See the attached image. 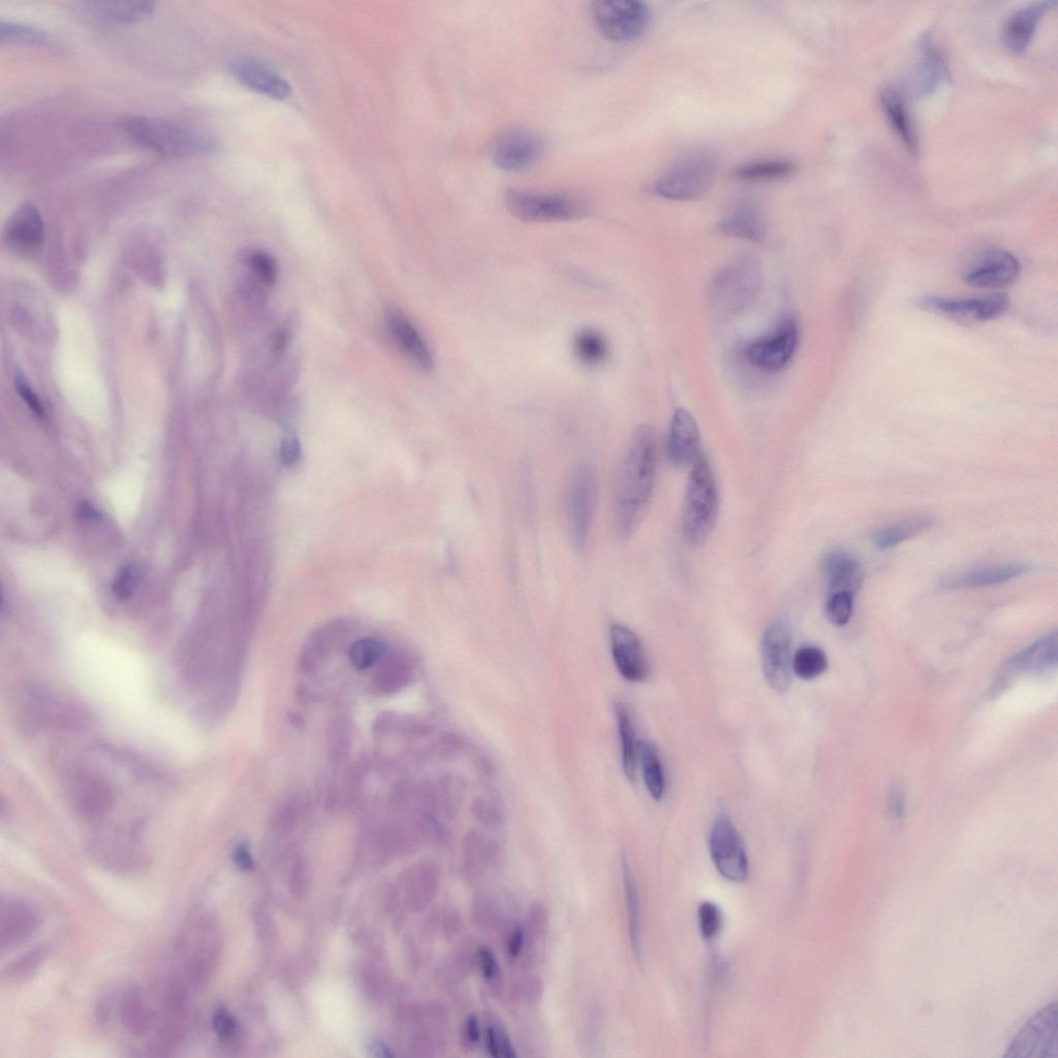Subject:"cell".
I'll return each mask as SVG.
<instances>
[{"label":"cell","mask_w":1058,"mask_h":1058,"mask_svg":"<svg viewBox=\"0 0 1058 1058\" xmlns=\"http://www.w3.org/2000/svg\"><path fill=\"white\" fill-rule=\"evenodd\" d=\"M854 596L848 591L828 595L825 613L833 626L844 627L848 624L853 614Z\"/></svg>","instance_id":"f6af8a7d"},{"label":"cell","mask_w":1058,"mask_h":1058,"mask_svg":"<svg viewBox=\"0 0 1058 1058\" xmlns=\"http://www.w3.org/2000/svg\"><path fill=\"white\" fill-rule=\"evenodd\" d=\"M720 510V494L711 465L701 453L693 463L682 513L684 539L692 547L703 546L712 534Z\"/></svg>","instance_id":"277c9868"},{"label":"cell","mask_w":1058,"mask_h":1058,"mask_svg":"<svg viewBox=\"0 0 1058 1058\" xmlns=\"http://www.w3.org/2000/svg\"><path fill=\"white\" fill-rule=\"evenodd\" d=\"M798 328L787 320L774 332L752 342L745 357L756 368L774 372L785 368L792 360L798 345Z\"/></svg>","instance_id":"2e32d148"},{"label":"cell","mask_w":1058,"mask_h":1058,"mask_svg":"<svg viewBox=\"0 0 1058 1058\" xmlns=\"http://www.w3.org/2000/svg\"><path fill=\"white\" fill-rule=\"evenodd\" d=\"M698 917L702 937L706 941L717 938L723 928V914L717 905L709 901L703 902Z\"/></svg>","instance_id":"c3c4849f"},{"label":"cell","mask_w":1058,"mask_h":1058,"mask_svg":"<svg viewBox=\"0 0 1058 1058\" xmlns=\"http://www.w3.org/2000/svg\"><path fill=\"white\" fill-rule=\"evenodd\" d=\"M506 204L517 219L527 223L569 222L585 212L578 200L564 194L512 190Z\"/></svg>","instance_id":"ba28073f"},{"label":"cell","mask_w":1058,"mask_h":1058,"mask_svg":"<svg viewBox=\"0 0 1058 1058\" xmlns=\"http://www.w3.org/2000/svg\"><path fill=\"white\" fill-rule=\"evenodd\" d=\"M90 853L100 865L116 873H134L147 866L149 856L134 832L114 834L91 846Z\"/></svg>","instance_id":"ac0fdd59"},{"label":"cell","mask_w":1058,"mask_h":1058,"mask_svg":"<svg viewBox=\"0 0 1058 1058\" xmlns=\"http://www.w3.org/2000/svg\"><path fill=\"white\" fill-rule=\"evenodd\" d=\"M727 236L760 242L766 237V223L762 213L754 207H741L729 214L720 224Z\"/></svg>","instance_id":"d6a6232c"},{"label":"cell","mask_w":1058,"mask_h":1058,"mask_svg":"<svg viewBox=\"0 0 1058 1058\" xmlns=\"http://www.w3.org/2000/svg\"><path fill=\"white\" fill-rule=\"evenodd\" d=\"M385 666L378 675L380 687L389 692L401 689L403 684L408 681V674L404 665L398 662H389Z\"/></svg>","instance_id":"816d5d0a"},{"label":"cell","mask_w":1058,"mask_h":1058,"mask_svg":"<svg viewBox=\"0 0 1058 1058\" xmlns=\"http://www.w3.org/2000/svg\"><path fill=\"white\" fill-rule=\"evenodd\" d=\"M136 580V570L133 567L124 568L117 577V580H115V595L122 599L129 597L132 593L133 587L135 586Z\"/></svg>","instance_id":"94428289"},{"label":"cell","mask_w":1058,"mask_h":1058,"mask_svg":"<svg viewBox=\"0 0 1058 1058\" xmlns=\"http://www.w3.org/2000/svg\"><path fill=\"white\" fill-rule=\"evenodd\" d=\"M718 170L719 158L714 151L707 148L689 150L682 153L657 180L655 192L673 201L697 200L710 190Z\"/></svg>","instance_id":"5b68a950"},{"label":"cell","mask_w":1058,"mask_h":1058,"mask_svg":"<svg viewBox=\"0 0 1058 1058\" xmlns=\"http://www.w3.org/2000/svg\"><path fill=\"white\" fill-rule=\"evenodd\" d=\"M477 966L484 979L490 984H495L497 983V980L500 979L501 971L499 962H497V958L489 947L482 946L478 948Z\"/></svg>","instance_id":"11a10c76"},{"label":"cell","mask_w":1058,"mask_h":1058,"mask_svg":"<svg viewBox=\"0 0 1058 1058\" xmlns=\"http://www.w3.org/2000/svg\"><path fill=\"white\" fill-rule=\"evenodd\" d=\"M214 1033L222 1041L232 1040L237 1033V1023L232 1014L224 1007L216 1008L212 1017Z\"/></svg>","instance_id":"db71d44e"},{"label":"cell","mask_w":1058,"mask_h":1058,"mask_svg":"<svg viewBox=\"0 0 1058 1058\" xmlns=\"http://www.w3.org/2000/svg\"><path fill=\"white\" fill-rule=\"evenodd\" d=\"M822 571L828 595L839 591H848L855 595L864 578L858 558L842 549H834L824 555Z\"/></svg>","instance_id":"484cf974"},{"label":"cell","mask_w":1058,"mask_h":1058,"mask_svg":"<svg viewBox=\"0 0 1058 1058\" xmlns=\"http://www.w3.org/2000/svg\"><path fill=\"white\" fill-rule=\"evenodd\" d=\"M542 150V142L536 134L514 128L496 138L491 155L494 164L500 169L520 172L536 164Z\"/></svg>","instance_id":"e0dca14e"},{"label":"cell","mask_w":1058,"mask_h":1058,"mask_svg":"<svg viewBox=\"0 0 1058 1058\" xmlns=\"http://www.w3.org/2000/svg\"><path fill=\"white\" fill-rule=\"evenodd\" d=\"M932 524L927 516L900 520L878 529L871 541L878 550L888 551L927 531Z\"/></svg>","instance_id":"836d02e7"},{"label":"cell","mask_w":1058,"mask_h":1058,"mask_svg":"<svg viewBox=\"0 0 1058 1058\" xmlns=\"http://www.w3.org/2000/svg\"><path fill=\"white\" fill-rule=\"evenodd\" d=\"M762 287V272L750 258L737 260L724 267L710 288L713 309L722 317H733L748 308Z\"/></svg>","instance_id":"8992f818"},{"label":"cell","mask_w":1058,"mask_h":1058,"mask_svg":"<svg viewBox=\"0 0 1058 1058\" xmlns=\"http://www.w3.org/2000/svg\"><path fill=\"white\" fill-rule=\"evenodd\" d=\"M548 929V914L546 908L536 904L528 913L525 936L526 941L537 943L545 938Z\"/></svg>","instance_id":"f907efd6"},{"label":"cell","mask_w":1058,"mask_h":1058,"mask_svg":"<svg viewBox=\"0 0 1058 1058\" xmlns=\"http://www.w3.org/2000/svg\"><path fill=\"white\" fill-rule=\"evenodd\" d=\"M301 457V447L299 440L293 432H287L284 435L282 445H280V459L287 466H293L297 464Z\"/></svg>","instance_id":"9f6ffc18"},{"label":"cell","mask_w":1058,"mask_h":1058,"mask_svg":"<svg viewBox=\"0 0 1058 1058\" xmlns=\"http://www.w3.org/2000/svg\"><path fill=\"white\" fill-rule=\"evenodd\" d=\"M182 966V978L193 990L203 989L211 980L220 953L219 936L212 918L193 910L185 917L175 942Z\"/></svg>","instance_id":"7a4b0ae2"},{"label":"cell","mask_w":1058,"mask_h":1058,"mask_svg":"<svg viewBox=\"0 0 1058 1058\" xmlns=\"http://www.w3.org/2000/svg\"><path fill=\"white\" fill-rule=\"evenodd\" d=\"M1056 5L1054 0H1045L1024 6L1013 12L1002 30V41L1007 50L1022 54L1029 48L1043 17Z\"/></svg>","instance_id":"d4e9b609"},{"label":"cell","mask_w":1058,"mask_h":1058,"mask_svg":"<svg viewBox=\"0 0 1058 1058\" xmlns=\"http://www.w3.org/2000/svg\"><path fill=\"white\" fill-rule=\"evenodd\" d=\"M622 882L628 911L630 943L633 955L638 962L642 961L640 898L637 883L626 856L621 858Z\"/></svg>","instance_id":"e575fe53"},{"label":"cell","mask_w":1058,"mask_h":1058,"mask_svg":"<svg viewBox=\"0 0 1058 1058\" xmlns=\"http://www.w3.org/2000/svg\"><path fill=\"white\" fill-rule=\"evenodd\" d=\"M45 960L46 950L44 948L30 950L8 964L3 972V980L15 984L27 981L36 975Z\"/></svg>","instance_id":"ee69618b"},{"label":"cell","mask_w":1058,"mask_h":1058,"mask_svg":"<svg viewBox=\"0 0 1058 1058\" xmlns=\"http://www.w3.org/2000/svg\"><path fill=\"white\" fill-rule=\"evenodd\" d=\"M638 763L641 765L644 783L651 797L663 799L666 790L664 771L656 746L647 740L639 742Z\"/></svg>","instance_id":"f35d334b"},{"label":"cell","mask_w":1058,"mask_h":1058,"mask_svg":"<svg viewBox=\"0 0 1058 1058\" xmlns=\"http://www.w3.org/2000/svg\"><path fill=\"white\" fill-rule=\"evenodd\" d=\"M189 985L178 976L168 979L163 986L161 1010L157 1016L159 1044L154 1050L162 1055L178 1047L189 1032L190 994Z\"/></svg>","instance_id":"9c48e42d"},{"label":"cell","mask_w":1058,"mask_h":1058,"mask_svg":"<svg viewBox=\"0 0 1058 1058\" xmlns=\"http://www.w3.org/2000/svg\"><path fill=\"white\" fill-rule=\"evenodd\" d=\"M658 469L657 434L638 427L622 457L614 491V519L618 536L634 535L645 517L655 491Z\"/></svg>","instance_id":"6da1fadb"},{"label":"cell","mask_w":1058,"mask_h":1058,"mask_svg":"<svg viewBox=\"0 0 1058 1058\" xmlns=\"http://www.w3.org/2000/svg\"><path fill=\"white\" fill-rule=\"evenodd\" d=\"M1033 570L1028 563H1012L987 566L957 574L948 578L943 586L946 589H967L1009 582Z\"/></svg>","instance_id":"f1b7e54d"},{"label":"cell","mask_w":1058,"mask_h":1058,"mask_svg":"<svg viewBox=\"0 0 1058 1058\" xmlns=\"http://www.w3.org/2000/svg\"><path fill=\"white\" fill-rule=\"evenodd\" d=\"M791 645V633L786 622H771L762 638V667L769 687L779 693L787 692L791 686Z\"/></svg>","instance_id":"5bb4252c"},{"label":"cell","mask_w":1058,"mask_h":1058,"mask_svg":"<svg viewBox=\"0 0 1058 1058\" xmlns=\"http://www.w3.org/2000/svg\"><path fill=\"white\" fill-rule=\"evenodd\" d=\"M614 664L620 675L631 682L645 681L649 662L638 636L628 627L614 624L610 628Z\"/></svg>","instance_id":"ffe728a7"},{"label":"cell","mask_w":1058,"mask_h":1058,"mask_svg":"<svg viewBox=\"0 0 1058 1058\" xmlns=\"http://www.w3.org/2000/svg\"><path fill=\"white\" fill-rule=\"evenodd\" d=\"M792 669L799 678L803 680H812L827 671L828 659L821 648L817 646H803L795 653Z\"/></svg>","instance_id":"7bdbcfd3"},{"label":"cell","mask_w":1058,"mask_h":1058,"mask_svg":"<svg viewBox=\"0 0 1058 1058\" xmlns=\"http://www.w3.org/2000/svg\"><path fill=\"white\" fill-rule=\"evenodd\" d=\"M290 724L296 729H303L305 727V721L299 713L290 712L288 714Z\"/></svg>","instance_id":"e7e4bbea"},{"label":"cell","mask_w":1058,"mask_h":1058,"mask_svg":"<svg viewBox=\"0 0 1058 1058\" xmlns=\"http://www.w3.org/2000/svg\"><path fill=\"white\" fill-rule=\"evenodd\" d=\"M917 305L959 324L974 325L1005 315L1010 307V299L1005 294L978 298L924 296L917 301Z\"/></svg>","instance_id":"8fae6325"},{"label":"cell","mask_w":1058,"mask_h":1058,"mask_svg":"<svg viewBox=\"0 0 1058 1058\" xmlns=\"http://www.w3.org/2000/svg\"><path fill=\"white\" fill-rule=\"evenodd\" d=\"M702 453L701 433L694 417L686 410L675 412L667 441V456L676 468H686Z\"/></svg>","instance_id":"cb8c5ba5"},{"label":"cell","mask_w":1058,"mask_h":1058,"mask_svg":"<svg viewBox=\"0 0 1058 1058\" xmlns=\"http://www.w3.org/2000/svg\"><path fill=\"white\" fill-rule=\"evenodd\" d=\"M0 39L3 42L26 45L45 46L51 43V37L44 29L5 19L0 21Z\"/></svg>","instance_id":"b9f144b4"},{"label":"cell","mask_w":1058,"mask_h":1058,"mask_svg":"<svg viewBox=\"0 0 1058 1058\" xmlns=\"http://www.w3.org/2000/svg\"><path fill=\"white\" fill-rule=\"evenodd\" d=\"M796 169L787 160H767L743 165L735 171V176L744 181H772L788 178Z\"/></svg>","instance_id":"60d3db41"},{"label":"cell","mask_w":1058,"mask_h":1058,"mask_svg":"<svg viewBox=\"0 0 1058 1058\" xmlns=\"http://www.w3.org/2000/svg\"><path fill=\"white\" fill-rule=\"evenodd\" d=\"M1021 266L1011 253L992 248L972 259L962 271L963 282L983 289H998L1016 282Z\"/></svg>","instance_id":"9a60e30c"},{"label":"cell","mask_w":1058,"mask_h":1058,"mask_svg":"<svg viewBox=\"0 0 1058 1058\" xmlns=\"http://www.w3.org/2000/svg\"><path fill=\"white\" fill-rule=\"evenodd\" d=\"M615 714L619 738L621 742L622 764H624V771L627 776V779L631 783H635L638 769L639 742H637L631 712L626 704L622 702H617L615 704Z\"/></svg>","instance_id":"d590c367"},{"label":"cell","mask_w":1058,"mask_h":1058,"mask_svg":"<svg viewBox=\"0 0 1058 1058\" xmlns=\"http://www.w3.org/2000/svg\"><path fill=\"white\" fill-rule=\"evenodd\" d=\"M472 912L474 921L479 927H492L501 918L500 909L495 904V900L485 894L475 898Z\"/></svg>","instance_id":"681fc988"},{"label":"cell","mask_w":1058,"mask_h":1058,"mask_svg":"<svg viewBox=\"0 0 1058 1058\" xmlns=\"http://www.w3.org/2000/svg\"><path fill=\"white\" fill-rule=\"evenodd\" d=\"M526 945L525 930L521 925H515L507 940V951L511 959H518Z\"/></svg>","instance_id":"6125c7cd"},{"label":"cell","mask_w":1058,"mask_h":1058,"mask_svg":"<svg viewBox=\"0 0 1058 1058\" xmlns=\"http://www.w3.org/2000/svg\"><path fill=\"white\" fill-rule=\"evenodd\" d=\"M123 129L134 142L166 157H192L217 149L205 133L160 118L133 116L123 122Z\"/></svg>","instance_id":"3957f363"},{"label":"cell","mask_w":1058,"mask_h":1058,"mask_svg":"<svg viewBox=\"0 0 1058 1058\" xmlns=\"http://www.w3.org/2000/svg\"><path fill=\"white\" fill-rule=\"evenodd\" d=\"M574 352L580 362L587 366H599L608 357V344L599 331L584 329L574 338Z\"/></svg>","instance_id":"ab89813d"},{"label":"cell","mask_w":1058,"mask_h":1058,"mask_svg":"<svg viewBox=\"0 0 1058 1058\" xmlns=\"http://www.w3.org/2000/svg\"><path fill=\"white\" fill-rule=\"evenodd\" d=\"M916 78L917 92L921 96L928 95L950 78L946 60L936 45H933L929 36L923 41Z\"/></svg>","instance_id":"4dcf8cb0"},{"label":"cell","mask_w":1058,"mask_h":1058,"mask_svg":"<svg viewBox=\"0 0 1058 1058\" xmlns=\"http://www.w3.org/2000/svg\"><path fill=\"white\" fill-rule=\"evenodd\" d=\"M485 1047L489 1056L493 1058L517 1057L511 1039L502 1026L497 1023H490L487 1025L485 1032Z\"/></svg>","instance_id":"7dc6e473"},{"label":"cell","mask_w":1058,"mask_h":1058,"mask_svg":"<svg viewBox=\"0 0 1058 1058\" xmlns=\"http://www.w3.org/2000/svg\"><path fill=\"white\" fill-rule=\"evenodd\" d=\"M233 859L235 864L242 870L251 871L255 867L251 852L245 845H240L235 849Z\"/></svg>","instance_id":"be15d7a7"},{"label":"cell","mask_w":1058,"mask_h":1058,"mask_svg":"<svg viewBox=\"0 0 1058 1058\" xmlns=\"http://www.w3.org/2000/svg\"><path fill=\"white\" fill-rule=\"evenodd\" d=\"M72 798L79 813L86 819L97 820L112 808V795L101 775L87 769H77L71 777Z\"/></svg>","instance_id":"603a6c76"},{"label":"cell","mask_w":1058,"mask_h":1058,"mask_svg":"<svg viewBox=\"0 0 1058 1058\" xmlns=\"http://www.w3.org/2000/svg\"><path fill=\"white\" fill-rule=\"evenodd\" d=\"M119 1015L123 1028L139 1038L148 1035L157 1024V1012L149 1004L144 992L136 987L123 993Z\"/></svg>","instance_id":"f546056e"},{"label":"cell","mask_w":1058,"mask_h":1058,"mask_svg":"<svg viewBox=\"0 0 1058 1058\" xmlns=\"http://www.w3.org/2000/svg\"><path fill=\"white\" fill-rule=\"evenodd\" d=\"M1057 634L1053 632L1025 648L1010 662V668L1023 672H1041L1056 665Z\"/></svg>","instance_id":"8d00e7d4"},{"label":"cell","mask_w":1058,"mask_h":1058,"mask_svg":"<svg viewBox=\"0 0 1058 1058\" xmlns=\"http://www.w3.org/2000/svg\"><path fill=\"white\" fill-rule=\"evenodd\" d=\"M16 388L24 402L27 404V407L39 418H43L45 416V410L40 398L21 376H18L16 379Z\"/></svg>","instance_id":"6f0895ef"},{"label":"cell","mask_w":1058,"mask_h":1058,"mask_svg":"<svg viewBox=\"0 0 1058 1058\" xmlns=\"http://www.w3.org/2000/svg\"><path fill=\"white\" fill-rule=\"evenodd\" d=\"M481 1026L476 1015L466 1018L462 1030V1042L465 1048L474 1049L481 1041Z\"/></svg>","instance_id":"91938a15"},{"label":"cell","mask_w":1058,"mask_h":1058,"mask_svg":"<svg viewBox=\"0 0 1058 1058\" xmlns=\"http://www.w3.org/2000/svg\"><path fill=\"white\" fill-rule=\"evenodd\" d=\"M389 332L397 347L420 369L431 371L434 359L426 342L409 320L398 311L390 310L386 315Z\"/></svg>","instance_id":"4316f807"},{"label":"cell","mask_w":1058,"mask_h":1058,"mask_svg":"<svg viewBox=\"0 0 1058 1058\" xmlns=\"http://www.w3.org/2000/svg\"><path fill=\"white\" fill-rule=\"evenodd\" d=\"M710 853L715 867L725 879L735 883L748 879V854L739 831L727 816L719 817L712 827Z\"/></svg>","instance_id":"7c38bea8"},{"label":"cell","mask_w":1058,"mask_h":1058,"mask_svg":"<svg viewBox=\"0 0 1058 1058\" xmlns=\"http://www.w3.org/2000/svg\"><path fill=\"white\" fill-rule=\"evenodd\" d=\"M248 263L256 276L264 284L274 285L277 278V267L275 261L266 253L255 252L248 258Z\"/></svg>","instance_id":"f5cc1de1"},{"label":"cell","mask_w":1058,"mask_h":1058,"mask_svg":"<svg viewBox=\"0 0 1058 1058\" xmlns=\"http://www.w3.org/2000/svg\"><path fill=\"white\" fill-rule=\"evenodd\" d=\"M44 236L42 216L34 205L28 203L15 210L4 229V240L10 250L22 256L35 254Z\"/></svg>","instance_id":"7402d4cb"},{"label":"cell","mask_w":1058,"mask_h":1058,"mask_svg":"<svg viewBox=\"0 0 1058 1058\" xmlns=\"http://www.w3.org/2000/svg\"><path fill=\"white\" fill-rule=\"evenodd\" d=\"M41 925L38 910L24 899L3 896L0 901V949L11 950L26 942Z\"/></svg>","instance_id":"d6986e66"},{"label":"cell","mask_w":1058,"mask_h":1058,"mask_svg":"<svg viewBox=\"0 0 1058 1058\" xmlns=\"http://www.w3.org/2000/svg\"><path fill=\"white\" fill-rule=\"evenodd\" d=\"M543 992V985L539 978L529 976L518 984V997L527 1003L537 1002Z\"/></svg>","instance_id":"680465c9"},{"label":"cell","mask_w":1058,"mask_h":1058,"mask_svg":"<svg viewBox=\"0 0 1058 1058\" xmlns=\"http://www.w3.org/2000/svg\"><path fill=\"white\" fill-rule=\"evenodd\" d=\"M383 655V644L372 638L358 640L350 650L351 662L359 670H365L375 665Z\"/></svg>","instance_id":"bcb514c9"},{"label":"cell","mask_w":1058,"mask_h":1058,"mask_svg":"<svg viewBox=\"0 0 1058 1058\" xmlns=\"http://www.w3.org/2000/svg\"><path fill=\"white\" fill-rule=\"evenodd\" d=\"M593 466L578 463L570 473L565 493V509L569 536L573 547L585 550L593 523L597 481Z\"/></svg>","instance_id":"52a82bcc"},{"label":"cell","mask_w":1058,"mask_h":1058,"mask_svg":"<svg viewBox=\"0 0 1058 1058\" xmlns=\"http://www.w3.org/2000/svg\"><path fill=\"white\" fill-rule=\"evenodd\" d=\"M882 108L900 140L911 150L916 151V135L908 111L906 100L899 90L886 87L880 95Z\"/></svg>","instance_id":"1f68e13d"},{"label":"cell","mask_w":1058,"mask_h":1058,"mask_svg":"<svg viewBox=\"0 0 1058 1058\" xmlns=\"http://www.w3.org/2000/svg\"><path fill=\"white\" fill-rule=\"evenodd\" d=\"M230 71L243 85L273 100L283 101L291 95L289 82L261 59L236 58L230 64Z\"/></svg>","instance_id":"44dd1931"},{"label":"cell","mask_w":1058,"mask_h":1058,"mask_svg":"<svg viewBox=\"0 0 1058 1058\" xmlns=\"http://www.w3.org/2000/svg\"><path fill=\"white\" fill-rule=\"evenodd\" d=\"M591 14L601 33L616 42L640 38L650 22L647 6L635 0H601L593 4Z\"/></svg>","instance_id":"30bf717a"},{"label":"cell","mask_w":1058,"mask_h":1058,"mask_svg":"<svg viewBox=\"0 0 1058 1058\" xmlns=\"http://www.w3.org/2000/svg\"><path fill=\"white\" fill-rule=\"evenodd\" d=\"M464 870L466 877L478 880L489 871L500 867L503 850L499 844L485 834L473 831L464 840Z\"/></svg>","instance_id":"83f0119b"},{"label":"cell","mask_w":1058,"mask_h":1058,"mask_svg":"<svg viewBox=\"0 0 1058 1058\" xmlns=\"http://www.w3.org/2000/svg\"><path fill=\"white\" fill-rule=\"evenodd\" d=\"M85 10L103 21L131 23L152 14L154 4L150 2H91L84 4Z\"/></svg>","instance_id":"74e56055"},{"label":"cell","mask_w":1058,"mask_h":1058,"mask_svg":"<svg viewBox=\"0 0 1058 1058\" xmlns=\"http://www.w3.org/2000/svg\"><path fill=\"white\" fill-rule=\"evenodd\" d=\"M1006 1057L1057 1058V1005L1048 1004L1023 1025L1007 1049Z\"/></svg>","instance_id":"4fadbf2b"}]
</instances>
